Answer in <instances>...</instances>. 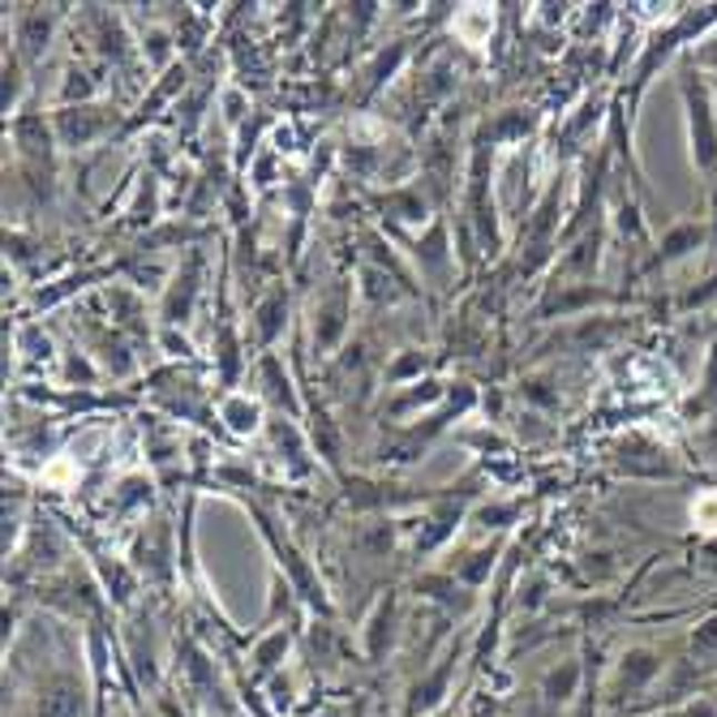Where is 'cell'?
Segmentation results:
<instances>
[{"instance_id":"1","label":"cell","mask_w":717,"mask_h":717,"mask_svg":"<svg viewBox=\"0 0 717 717\" xmlns=\"http://www.w3.org/2000/svg\"><path fill=\"white\" fill-rule=\"evenodd\" d=\"M687 112H691V142H696V160L705 168V176H717V130H714V112H709V95L700 82H691L687 73Z\"/></svg>"},{"instance_id":"2","label":"cell","mask_w":717,"mask_h":717,"mask_svg":"<svg viewBox=\"0 0 717 717\" xmlns=\"http://www.w3.org/2000/svg\"><path fill=\"white\" fill-rule=\"evenodd\" d=\"M657 657H653L649 649H636V653H627L623 657V666H619V687L623 691H636V687H645L657 675Z\"/></svg>"},{"instance_id":"3","label":"cell","mask_w":717,"mask_h":717,"mask_svg":"<svg viewBox=\"0 0 717 717\" xmlns=\"http://www.w3.org/2000/svg\"><path fill=\"white\" fill-rule=\"evenodd\" d=\"M572 687H576V666H567V670H563V675H551V679H546V691H551V696H555V700H567V691H572Z\"/></svg>"}]
</instances>
